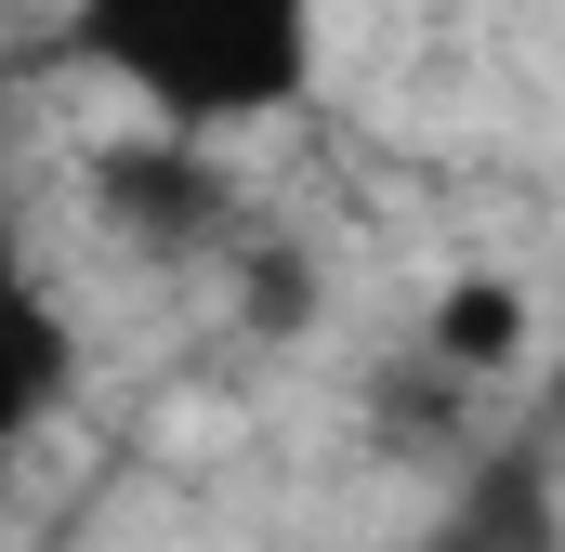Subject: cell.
I'll return each instance as SVG.
<instances>
[{
    "label": "cell",
    "instance_id": "3957f363",
    "mask_svg": "<svg viewBox=\"0 0 565 552\" xmlns=\"http://www.w3.org/2000/svg\"><path fill=\"white\" fill-rule=\"evenodd\" d=\"M66 395H79V329L26 276V251L0 237V447H26L40 421H66Z\"/></svg>",
    "mask_w": 565,
    "mask_h": 552
},
{
    "label": "cell",
    "instance_id": "7a4b0ae2",
    "mask_svg": "<svg viewBox=\"0 0 565 552\" xmlns=\"http://www.w3.org/2000/svg\"><path fill=\"white\" fill-rule=\"evenodd\" d=\"M93 211H106L132 251H211V237H224V171H211V145L145 132V145H106V158H93Z\"/></svg>",
    "mask_w": 565,
    "mask_h": 552
},
{
    "label": "cell",
    "instance_id": "6da1fadb",
    "mask_svg": "<svg viewBox=\"0 0 565 552\" xmlns=\"http://www.w3.org/2000/svg\"><path fill=\"white\" fill-rule=\"evenodd\" d=\"M316 40L329 0H66V53L132 93L145 132L184 145L289 119L316 93Z\"/></svg>",
    "mask_w": 565,
    "mask_h": 552
},
{
    "label": "cell",
    "instance_id": "277c9868",
    "mask_svg": "<svg viewBox=\"0 0 565 552\" xmlns=\"http://www.w3.org/2000/svg\"><path fill=\"white\" fill-rule=\"evenodd\" d=\"M526 342H540V302H526V276H500V264H460V276L422 302V369H434V382H460V395L513 382Z\"/></svg>",
    "mask_w": 565,
    "mask_h": 552
}]
</instances>
